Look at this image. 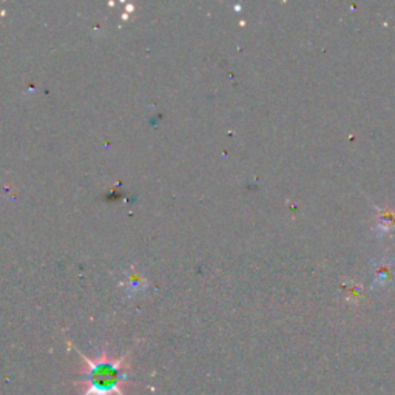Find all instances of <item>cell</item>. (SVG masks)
Instances as JSON below:
<instances>
[{"instance_id": "6da1fadb", "label": "cell", "mask_w": 395, "mask_h": 395, "mask_svg": "<svg viewBox=\"0 0 395 395\" xmlns=\"http://www.w3.org/2000/svg\"><path fill=\"white\" fill-rule=\"evenodd\" d=\"M85 362H87V369L81 380L87 383V392L84 395H124L121 391V385L128 380V373L124 368V357L119 360H110L105 352H102L98 360L85 358Z\"/></svg>"}]
</instances>
